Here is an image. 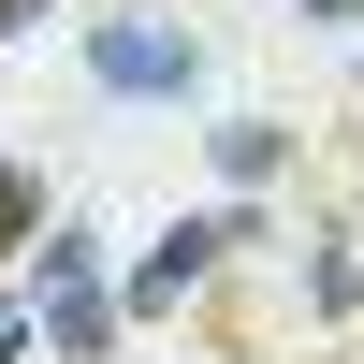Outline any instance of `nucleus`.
Listing matches in <instances>:
<instances>
[{"mask_svg": "<svg viewBox=\"0 0 364 364\" xmlns=\"http://www.w3.org/2000/svg\"><path fill=\"white\" fill-rule=\"evenodd\" d=\"M233 248H262V219H248V204H219V219H175L161 248L132 262V291H117V306H132V321H161V306H190V291L219 277Z\"/></svg>", "mask_w": 364, "mask_h": 364, "instance_id": "obj_1", "label": "nucleus"}, {"mask_svg": "<svg viewBox=\"0 0 364 364\" xmlns=\"http://www.w3.org/2000/svg\"><path fill=\"white\" fill-rule=\"evenodd\" d=\"M87 73H102L117 102H175V87L204 73V44H190V29H146V15H102V29H87Z\"/></svg>", "mask_w": 364, "mask_h": 364, "instance_id": "obj_2", "label": "nucleus"}, {"mask_svg": "<svg viewBox=\"0 0 364 364\" xmlns=\"http://www.w3.org/2000/svg\"><path fill=\"white\" fill-rule=\"evenodd\" d=\"M44 336L73 350V364H87V350H117V291H102V262H87V233H73V219H58V248H44Z\"/></svg>", "mask_w": 364, "mask_h": 364, "instance_id": "obj_3", "label": "nucleus"}, {"mask_svg": "<svg viewBox=\"0 0 364 364\" xmlns=\"http://www.w3.org/2000/svg\"><path fill=\"white\" fill-rule=\"evenodd\" d=\"M204 146H219V175H233V190H262V175L291 161V132H277V117H233V132H204Z\"/></svg>", "mask_w": 364, "mask_h": 364, "instance_id": "obj_4", "label": "nucleus"}, {"mask_svg": "<svg viewBox=\"0 0 364 364\" xmlns=\"http://www.w3.org/2000/svg\"><path fill=\"white\" fill-rule=\"evenodd\" d=\"M15 248H44V175L0 161V262H15Z\"/></svg>", "mask_w": 364, "mask_h": 364, "instance_id": "obj_5", "label": "nucleus"}, {"mask_svg": "<svg viewBox=\"0 0 364 364\" xmlns=\"http://www.w3.org/2000/svg\"><path fill=\"white\" fill-rule=\"evenodd\" d=\"M321 306H364V248H336V262H321Z\"/></svg>", "mask_w": 364, "mask_h": 364, "instance_id": "obj_6", "label": "nucleus"}, {"mask_svg": "<svg viewBox=\"0 0 364 364\" xmlns=\"http://www.w3.org/2000/svg\"><path fill=\"white\" fill-rule=\"evenodd\" d=\"M29 15H44V0H0V44H15V29H29Z\"/></svg>", "mask_w": 364, "mask_h": 364, "instance_id": "obj_7", "label": "nucleus"}, {"mask_svg": "<svg viewBox=\"0 0 364 364\" xmlns=\"http://www.w3.org/2000/svg\"><path fill=\"white\" fill-rule=\"evenodd\" d=\"M15 350H29V321H15V306H0V364H15Z\"/></svg>", "mask_w": 364, "mask_h": 364, "instance_id": "obj_8", "label": "nucleus"}, {"mask_svg": "<svg viewBox=\"0 0 364 364\" xmlns=\"http://www.w3.org/2000/svg\"><path fill=\"white\" fill-rule=\"evenodd\" d=\"M306 15H350V0H306Z\"/></svg>", "mask_w": 364, "mask_h": 364, "instance_id": "obj_9", "label": "nucleus"}, {"mask_svg": "<svg viewBox=\"0 0 364 364\" xmlns=\"http://www.w3.org/2000/svg\"><path fill=\"white\" fill-rule=\"evenodd\" d=\"M350 364H364V350H350Z\"/></svg>", "mask_w": 364, "mask_h": 364, "instance_id": "obj_10", "label": "nucleus"}]
</instances>
